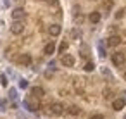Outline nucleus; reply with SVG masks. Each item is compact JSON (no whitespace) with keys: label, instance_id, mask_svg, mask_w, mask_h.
<instances>
[{"label":"nucleus","instance_id":"20e7f679","mask_svg":"<svg viewBox=\"0 0 126 119\" xmlns=\"http://www.w3.org/2000/svg\"><path fill=\"white\" fill-rule=\"evenodd\" d=\"M23 31H24V24L21 21H14L12 26H11V33L12 35H21Z\"/></svg>","mask_w":126,"mask_h":119},{"label":"nucleus","instance_id":"7ed1b4c3","mask_svg":"<svg viewBox=\"0 0 126 119\" xmlns=\"http://www.w3.org/2000/svg\"><path fill=\"white\" fill-rule=\"evenodd\" d=\"M11 16H12L14 21H23V19L26 17V11L21 9V7H17V9H14V11L11 12Z\"/></svg>","mask_w":126,"mask_h":119},{"label":"nucleus","instance_id":"f03ea898","mask_svg":"<svg viewBox=\"0 0 126 119\" xmlns=\"http://www.w3.org/2000/svg\"><path fill=\"white\" fill-rule=\"evenodd\" d=\"M124 60H126V57H124L123 52H116V54H112V64H114V66L121 67V66L124 64Z\"/></svg>","mask_w":126,"mask_h":119},{"label":"nucleus","instance_id":"9d476101","mask_svg":"<svg viewBox=\"0 0 126 119\" xmlns=\"http://www.w3.org/2000/svg\"><path fill=\"white\" fill-rule=\"evenodd\" d=\"M31 95H35L36 98H42V97L45 95V90H43L42 86H33V90H31Z\"/></svg>","mask_w":126,"mask_h":119},{"label":"nucleus","instance_id":"1a4fd4ad","mask_svg":"<svg viewBox=\"0 0 126 119\" xmlns=\"http://www.w3.org/2000/svg\"><path fill=\"white\" fill-rule=\"evenodd\" d=\"M124 105H126V100H124V98H116V100L112 102V109H114V110H121Z\"/></svg>","mask_w":126,"mask_h":119},{"label":"nucleus","instance_id":"5701e85b","mask_svg":"<svg viewBox=\"0 0 126 119\" xmlns=\"http://www.w3.org/2000/svg\"><path fill=\"white\" fill-rule=\"evenodd\" d=\"M124 78H126V73H124Z\"/></svg>","mask_w":126,"mask_h":119},{"label":"nucleus","instance_id":"dca6fc26","mask_svg":"<svg viewBox=\"0 0 126 119\" xmlns=\"http://www.w3.org/2000/svg\"><path fill=\"white\" fill-rule=\"evenodd\" d=\"M59 50H61V52L64 54V52L67 50V42H62V43H61V47H59Z\"/></svg>","mask_w":126,"mask_h":119},{"label":"nucleus","instance_id":"b1692460","mask_svg":"<svg viewBox=\"0 0 126 119\" xmlns=\"http://www.w3.org/2000/svg\"><path fill=\"white\" fill-rule=\"evenodd\" d=\"M124 119H126V116H124Z\"/></svg>","mask_w":126,"mask_h":119},{"label":"nucleus","instance_id":"9b49d317","mask_svg":"<svg viewBox=\"0 0 126 119\" xmlns=\"http://www.w3.org/2000/svg\"><path fill=\"white\" fill-rule=\"evenodd\" d=\"M48 33H50L52 36L61 35V26H59V24H50V26H48Z\"/></svg>","mask_w":126,"mask_h":119},{"label":"nucleus","instance_id":"a211bd4d","mask_svg":"<svg viewBox=\"0 0 126 119\" xmlns=\"http://www.w3.org/2000/svg\"><path fill=\"white\" fill-rule=\"evenodd\" d=\"M74 21H76V23H83V16L76 14V16H74Z\"/></svg>","mask_w":126,"mask_h":119},{"label":"nucleus","instance_id":"6e6552de","mask_svg":"<svg viewBox=\"0 0 126 119\" xmlns=\"http://www.w3.org/2000/svg\"><path fill=\"white\" fill-rule=\"evenodd\" d=\"M17 62H19L21 66H30V64H31V55H30V54H21L19 59H17Z\"/></svg>","mask_w":126,"mask_h":119},{"label":"nucleus","instance_id":"f8f14e48","mask_svg":"<svg viewBox=\"0 0 126 119\" xmlns=\"http://www.w3.org/2000/svg\"><path fill=\"white\" fill-rule=\"evenodd\" d=\"M54 50H55V45H54V42H50V43H47V45H45V48H43V52H45L47 55H50V54H54Z\"/></svg>","mask_w":126,"mask_h":119},{"label":"nucleus","instance_id":"412c9836","mask_svg":"<svg viewBox=\"0 0 126 119\" xmlns=\"http://www.w3.org/2000/svg\"><path fill=\"white\" fill-rule=\"evenodd\" d=\"M92 119H104V116H100V114H95V116H92Z\"/></svg>","mask_w":126,"mask_h":119},{"label":"nucleus","instance_id":"ddd939ff","mask_svg":"<svg viewBox=\"0 0 126 119\" xmlns=\"http://www.w3.org/2000/svg\"><path fill=\"white\" fill-rule=\"evenodd\" d=\"M90 21H92L93 24H97V23L100 21V12H92V14H90Z\"/></svg>","mask_w":126,"mask_h":119},{"label":"nucleus","instance_id":"aec40b11","mask_svg":"<svg viewBox=\"0 0 126 119\" xmlns=\"http://www.w3.org/2000/svg\"><path fill=\"white\" fill-rule=\"evenodd\" d=\"M104 97H105V98H110V97H112V93H110L109 90H105V91H104Z\"/></svg>","mask_w":126,"mask_h":119},{"label":"nucleus","instance_id":"6ab92c4d","mask_svg":"<svg viewBox=\"0 0 126 119\" xmlns=\"http://www.w3.org/2000/svg\"><path fill=\"white\" fill-rule=\"evenodd\" d=\"M19 86H21V88H26V86H28V81H26V79H21V81H19Z\"/></svg>","mask_w":126,"mask_h":119},{"label":"nucleus","instance_id":"39448f33","mask_svg":"<svg viewBox=\"0 0 126 119\" xmlns=\"http://www.w3.org/2000/svg\"><path fill=\"white\" fill-rule=\"evenodd\" d=\"M50 112L55 114V116H61V114L64 112V105H62L61 102H52V104H50Z\"/></svg>","mask_w":126,"mask_h":119},{"label":"nucleus","instance_id":"f3484780","mask_svg":"<svg viewBox=\"0 0 126 119\" xmlns=\"http://www.w3.org/2000/svg\"><path fill=\"white\" fill-rule=\"evenodd\" d=\"M123 16H124V11H117L116 12V19H121Z\"/></svg>","mask_w":126,"mask_h":119},{"label":"nucleus","instance_id":"f257e3e1","mask_svg":"<svg viewBox=\"0 0 126 119\" xmlns=\"http://www.w3.org/2000/svg\"><path fill=\"white\" fill-rule=\"evenodd\" d=\"M24 105H26L28 110H31V112H36V110L40 109V104H38V100H36L35 95L30 97V98H26V100H24Z\"/></svg>","mask_w":126,"mask_h":119},{"label":"nucleus","instance_id":"4468645a","mask_svg":"<svg viewBox=\"0 0 126 119\" xmlns=\"http://www.w3.org/2000/svg\"><path fill=\"white\" fill-rule=\"evenodd\" d=\"M67 112H69L71 116H78V114H79L81 110H79V107H76V105H71V107L67 109Z\"/></svg>","mask_w":126,"mask_h":119},{"label":"nucleus","instance_id":"4be33fe9","mask_svg":"<svg viewBox=\"0 0 126 119\" xmlns=\"http://www.w3.org/2000/svg\"><path fill=\"white\" fill-rule=\"evenodd\" d=\"M0 79H2V85H4V86L7 85V79H5V76H2V78H0Z\"/></svg>","mask_w":126,"mask_h":119},{"label":"nucleus","instance_id":"2eb2a0df","mask_svg":"<svg viewBox=\"0 0 126 119\" xmlns=\"http://www.w3.org/2000/svg\"><path fill=\"white\" fill-rule=\"evenodd\" d=\"M93 69H95L93 62H86V64H85V71H86V73H92Z\"/></svg>","mask_w":126,"mask_h":119},{"label":"nucleus","instance_id":"423d86ee","mask_svg":"<svg viewBox=\"0 0 126 119\" xmlns=\"http://www.w3.org/2000/svg\"><path fill=\"white\" fill-rule=\"evenodd\" d=\"M61 62H62V66H66V67H73V66H74V57L69 55V54H64V55L61 57Z\"/></svg>","mask_w":126,"mask_h":119},{"label":"nucleus","instance_id":"0eeeda50","mask_svg":"<svg viewBox=\"0 0 126 119\" xmlns=\"http://www.w3.org/2000/svg\"><path fill=\"white\" fill-rule=\"evenodd\" d=\"M121 42H123V38H121V36H117V35H112V36H109V38H107V45H109V47H117Z\"/></svg>","mask_w":126,"mask_h":119}]
</instances>
